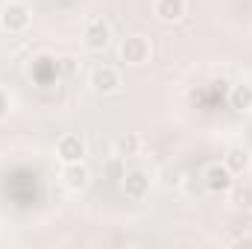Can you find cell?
<instances>
[{
    "mask_svg": "<svg viewBox=\"0 0 252 249\" xmlns=\"http://www.w3.org/2000/svg\"><path fill=\"white\" fill-rule=\"evenodd\" d=\"M232 247L235 249H252V235H241V238H235Z\"/></svg>",
    "mask_w": 252,
    "mask_h": 249,
    "instance_id": "cell-16",
    "label": "cell"
},
{
    "mask_svg": "<svg viewBox=\"0 0 252 249\" xmlns=\"http://www.w3.org/2000/svg\"><path fill=\"white\" fill-rule=\"evenodd\" d=\"M202 185L208 193H229V187L235 185V176L229 173V167L223 164V161H211V164H205V170H202Z\"/></svg>",
    "mask_w": 252,
    "mask_h": 249,
    "instance_id": "cell-6",
    "label": "cell"
},
{
    "mask_svg": "<svg viewBox=\"0 0 252 249\" xmlns=\"http://www.w3.org/2000/svg\"><path fill=\"white\" fill-rule=\"evenodd\" d=\"M103 173L109 176V179H115V182H121L126 173V158H121V156H112L109 161H106V167H103Z\"/></svg>",
    "mask_w": 252,
    "mask_h": 249,
    "instance_id": "cell-14",
    "label": "cell"
},
{
    "mask_svg": "<svg viewBox=\"0 0 252 249\" xmlns=\"http://www.w3.org/2000/svg\"><path fill=\"white\" fill-rule=\"evenodd\" d=\"M88 85H91V91H94L97 97H112V94L121 91L124 79H121L118 67H112V64H97V67L91 70V76H88Z\"/></svg>",
    "mask_w": 252,
    "mask_h": 249,
    "instance_id": "cell-4",
    "label": "cell"
},
{
    "mask_svg": "<svg viewBox=\"0 0 252 249\" xmlns=\"http://www.w3.org/2000/svg\"><path fill=\"white\" fill-rule=\"evenodd\" d=\"M229 106L241 115H250L252 112V82H238L232 85L229 91Z\"/></svg>",
    "mask_w": 252,
    "mask_h": 249,
    "instance_id": "cell-11",
    "label": "cell"
},
{
    "mask_svg": "<svg viewBox=\"0 0 252 249\" xmlns=\"http://www.w3.org/2000/svg\"><path fill=\"white\" fill-rule=\"evenodd\" d=\"M153 15L161 24H179L188 15V0H153Z\"/></svg>",
    "mask_w": 252,
    "mask_h": 249,
    "instance_id": "cell-9",
    "label": "cell"
},
{
    "mask_svg": "<svg viewBox=\"0 0 252 249\" xmlns=\"http://www.w3.org/2000/svg\"><path fill=\"white\" fill-rule=\"evenodd\" d=\"M223 164L229 167L232 176H244L252 167V153L244 147V144H232L226 153H223Z\"/></svg>",
    "mask_w": 252,
    "mask_h": 249,
    "instance_id": "cell-10",
    "label": "cell"
},
{
    "mask_svg": "<svg viewBox=\"0 0 252 249\" xmlns=\"http://www.w3.org/2000/svg\"><path fill=\"white\" fill-rule=\"evenodd\" d=\"M118 56L126 67H144L153 59V44L147 35H126L118 44Z\"/></svg>",
    "mask_w": 252,
    "mask_h": 249,
    "instance_id": "cell-2",
    "label": "cell"
},
{
    "mask_svg": "<svg viewBox=\"0 0 252 249\" xmlns=\"http://www.w3.org/2000/svg\"><path fill=\"white\" fill-rule=\"evenodd\" d=\"M229 202L235 211H252V185L250 182H235L229 187Z\"/></svg>",
    "mask_w": 252,
    "mask_h": 249,
    "instance_id": "cell-12",
    "label": "cell"
},
{
    "mask_svg": "<svg viewBox=\"0 0 252 249\" xmlns=\"http://www.w3.org/2000/svg\"><path fill=\"white\" fill-rule=\"evenodd\" d=\"M150 187H153V179H150V173L147 170H126L124 179H121V190H124L126 199H132V202H141V199H147L150 196Z\"/></svg>",
    "mask_w": 252,
    "mask_h": 249,
    "instance_id": "cell-7",
    "label": "cell"
},
{
    "mask_svg": "<svg viewBox=\"0 0 252 249\" xmlns=\"http://www.w3.org/2000/svg\"><path fill=\"white\" fill-rule=\"evenodd\" d=\"M59 179H62V185L67 190L79 193V190H85V187L91 185V170H88L85 161H70V164H62Z\"/></svg>",
    "mask_w": 252,
    "mask_h": 249,
    "instance_id": "cell-8",
    "label": "cell"
},
{
    "mask_svg": "<svg viewBox=\"0 0 252 249\" xmlns=\"http://www.w3.org/2000/svg\"><path fill=\"white\" fill-rule=\"evenodd\" d=\"M88 156V141L79 132H64L56 141V158L59 164H70V161H85Z\"/></svg>",
    "mask_w": 252,
    "mask_h": 249,
    "instance_id": "cell-5",
    "label": "cell"
},
{
    "mask_svg": "<svg viewBox=\"0 0 252 249\" xmlns=\"http://www.w3.org/2000/svg\"><path fill=\"white\" fill-rule=\"evenodd\" d=\"M112 44V27L106 18H88L82 27V47L91 53H103Z\"/></svg>",
    "mask_w": 252,
    "mask_h": 249,
    "instance_id": "cell-3",
    "label": "cell"
},
{
    "mask_svg": "<svg viewBox=\"0 0 252 249\" xmlns=\"http://www.w3.org/2000/svg\"><path fill=\"white\" fill-rule=\"evenodd\" d=\"M9 112H12V97H9V94H6V91L0 88V121H3V118H6Z\"/></svg>",
    "mask_w": 252,
    "mask_h": 249,
    "instance_id": "cell-15",
    "label": "cell"
},
{
    "mask_svg": "<svg viewBox=\"0 0 252 249\" xmlns=\"http://www.w3.org/2000/svg\"><path fill=\"white\" fill-rule=\"evenodd\" d=\"M141 153V135H135V132H124L121 138H115V156H121V158H132V156H138Z\"/></svg>",
    "mask_w": 252,
    "mask_h": 249,
    "instance_id": "cell-13",
    "label": "cell"
},
{
    "mask_svg": "<svg viewBox=\"0 0 252 249\" xmlns=\"http://www.w3.org/2000/svg\"><path fill=\"white\" fill-rule=\"evenodd\" d=\"M32 24V9L24 0H9L0 6V30L9 35H21L27 32Z\"/></svg>",
    "mask_w": 252,
    "mask_h": 249,
    "instance_id": "cell-1",
    "label": "cell"
}]
</instances>
